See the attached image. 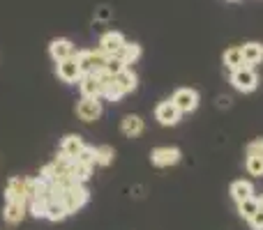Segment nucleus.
<instances>
[{"label": "nucleus", "instance_id": "nucleus-24", "mask_svg": "<svg viewBox=\"0 0 263 230\" xmlns=\"http://www.w3.org/2000/svg\"><path fill=\"white\" fill-rule=\"evenodd\" d=\"M259 212V198H247V200H242V203H238V214H240L245 221H250L254 214Z\"/></svg>", "mask_w": 263, "mask_h": 230}, {"label": "nucleus", "instance_id": "nucleus-5", "mask_svg": "<svg viewBox=\"0 0 263 230\" xmlns=\"http://www.w3.org/2000/svg\"><path fill=\"white\" fill-rule=\"evenodd\" d=\"M171 101L178 106L180 113H192V111H196V106H199V92L192 90V88H178V90L173 92Z\"/></svg>", "mask_w": 263, "mask_h": 230}, {"label": "nucleus", "instance_id": "nucleus-25", "mask_svg": "<svg viewBox=\"0 0 263 230\" xmlns=\"http://www.w3.org/2000/svg\"><path fill=\"white\" fill-rule=\"evenodd\" d=\"M245 168L252 177H263V154H247Z\"/></svg>", "mask_w": 263, "mask_h": 230}, {"label": "nucleus", "instance_id": "nucleus-35", "mask_svg": "<svg viewBox=\"0 0 263 230\" xmlns=\"http://www.w3.org/2000/svg\"><path fill=\"white\" fill-rule=\"evenodd\" d=\"M231 3H233V0H231Z\"/></svg>", "mask_w": 263, "mask_h": 230}, {"label": "nucleus", "instance_id": "nucleus-33", "mask_svg": "<svg viewBox=\"0 0 263 230\" xmlns=\"http://www.w3.org/2000/svg\"><path fill=\"white\" fill-rule=\"evenodd\" d=\"M219 106H229V104H231V99H229V97H219Z\"/></svg>", "mask_w": 263, "mask_h": 230}, {"label": "nucleus", "instance_id": "nucleus-18", "mask_svg": "<svg viewBox=\"0 0 263 230\" xmlns=\"http://www.w3.org/2000/svg\"><path fill=\"white\" fill-rule=\"evenodd\" d=\"M231 198L236 200V203H242V200H247V198H254V186H252V182L236 180L231 184Z\"/></svg>", "mask_w": 263, "mask_h": 230}, {"label": "nucleus", "instance_id": "nucleus-20", "mask_svg": "<svg viewBox=\"0 0 263 230\" xmlns=\"http://www.w3.org/2000/svg\"><path fill=\"white\" fill-rule=\"evenodd\" d=\"M224 65H227L229 69H240V67H247L245 65V60H242V49L240 46H231V49H227L224 51Z\"/></svg>", "mask_w": 263, "mask_h": 230}, {"label": "nucleus", "instance_id": "nucleus-19", "mask_svg": "<svg viewBox=\"0 0 263 230\" xmlns=\"http://www.w3.org/2000/svg\"><path fill=\"white\" fill-rule=\"evenodd\" d=\"M116 78V83L120 86V90L127 95V92H134L136 88H139V76H136L134 72L127 67V69H123V72L118 74V76H114Z\"/></svg>", "mask_w": 263, "mask_h": 230}, {"label": "nucleus", "instance_id": "nucleus-9", "mask_svg": "<svg viewBox=\"0 0 263 230\" xmlns=\"http://www.w3.org/2000/svg\"><path fill=\"white\" fill-rule=\"evenodd\" d=\"M81 97L86 99H100L102 97V74H83L79 81Z\"/></svg>", "mask_w": 263, "mask_h": 230}, {"label": "nucleus", "instance_id": "nucleus-4", "mask_svg": "<svg viewBox=\"0 0 263 230\" xmlns=\"http://www.w3.org/2000/svg\"><path fill=\"white\" fill-rule=\"evenodd\" d=\"M55 74H58L60 81L69 83V86L81 81L83 72H81V67H79L77 55H74V58H67V60H60V62H55Z\"/></svg>", "mask_w": 263, "mask_h": 230}, {"label": "nucleus", "instance_id": "nucleus-16", "mask_svg": "<svg viewBox=\"0 0 263 230\" xmlns=\"http://www.w3.org/2000/svg\"><path fill=\"white\" fill-rule=\"evenodd\" d=\"M242 49V60H245L247 67H254V65L263 62V44L261 41H247L240 46Z\"/></svg>", "mask_w": 263, "mask_h": 230}, {"label": "nucleus", "instance_id": "nucleus-23", "mask_svg": "<svg viewBox=\"0 0 263 230\" xmlns=\"http://www.w3.org/2000/svg\"><path fill=\"white\" fill-rule=\"evenodd\" d=\"M116 159V150L111 145H97L95 148V161L97 166H111Z\"/></svg>", "mask_w": 263, "mask_h": 230}, {"label": "nucleus", "instance_id": "nucleus-11", "mask_svg": "<svg viewBox=\"0 0 263 230\" xmlns=\"http://www.w3.org/2000/svg\"><path fill=\"white\" fill-rule=\"evenodd\" d=\"M28 214V203L26 200H5V210H3V217L7 223L16 226V223L23 221V217Z\"/></svg>", "mask_w": 263, "mask_h": 230}, {"label": "nucleus", "instance_id": "nucleus-30", "mask_svg": "<svg viewBox=\"0 0 263 230\" xmlns=\"http://www.w3.org/2000/svg\"><path fill=\"white\" fill-rule=\"evenodd\" d=\"M111 18H114V9H111V7L102 5V7H97V9H95V21L106 23V21H111Z\"/></svg>", "mask_w": 263, "mask_h": 230}, {"label": "nucleus", "instance_id": "nucleus-29", "mask_svg": "<svg viewBox=\"0 0 263 230\" xmlns=\"http://www.w3.org/2000/svg\"><path fill=\"white\" fill-rule=\"evenodd\" d=\"M123 69H127V65H125L120 58H116V55H114V58L106 60V69H104V72L109 74V76H118Z\"/></svg>", "mask_w": 263, "mask_h": 230}, {"label": "nucleus", "instance_id": "nucleus-31", "mask_svg": "<svg viewBox=\"0 0 263 230\" xmlns=\"http://www.w3.org/2000/svg\"><path fill=\"white\" fill-rule=\"evenodd\" d=\"M247 154H263V138H254L250 145L245 148Z\"/></svg>", "mask_w": 263, "mask_h": 230}, {"label": "nucleus", "instance_id": "nucleus-3", "mask_svg": "<svg viewBox=\"0 0 263 230\" xmlns=\"http://www.w3.org/2000/svg\"><path fill=\"white\" fill-rule=\"evenodd\" d=\"M231 86L238 92H254L259 86V76H256L254 67H240L231 72Z\"/></svg>", "mask_w": 263, "mask_h": 230}, {"label": "nucleus", "instance_id": "nucleus-27", "mask_svg": "<svg viewBox=\"0 0 263 230\" xmlns=\"http://www.w3.org/2000/svg\"><path fill=\"white\" fill-rule=\"evenodd\" d=\"M28 212H30L35 219H46V200L44 198L28 200Z\"/></svg>", "mask_w": 263, "mask_h": 230}, {"label": "nucleus", "instance_id": "nucleus-8", "mask_svg": "<svg viewBox=\"0 0 263 230\" xmlns=\"http://www.w3.org/2000/svg\"><path fill=\"white\" fill-rule=\"evenodd\" d=\"M182 152L178 148H155L150 152V161L155 163L157 168H168V166H176L180 161Z\"/></svg>", "mask_w": 263, "mask_h": 230}, {"label": "nucleus", "instance_id": "nucleus-7", "mask_svg": "<svg viewBox=\"0 0 263 230\" xmlns=\"http://www.w3.org/2000/svg\"><path fill=\"white\" fill-rule=\"evenodd\" d=\"M180 117H182V113L178 111V106L173 104L171 99L157 104V109H155V120L162 127H176L178 122H180Z\"/></svg>", "mask_w": 263, "mask_h": 230}, {"label": "nucleus", "instance_id": "nucleus-6", "mask_svg": "<svg viewBox=\"0 0 263 230\" xmlns=\"http://www.w3.org/2000/svg\"><path fill=\"white\" fill-rule=\"evenodd\" d=\"M125 41L127 39L123 37V32L109 30V32H104V35L100 37V46H97V49H100L106 58H114V55H118V51L125 46Z\"/></svg>", "mask_w": 263, "mask_h": 230}, {"label": "nucleus", "instance_id": "nucleus-21", "mask_svg": "<svg viewBox=\"0 0 263 230\" xmlns=\"http://www.w3.org/2000/svg\"><path fill=\"white\" fill-rule=\"evenodd\" d=\"M65 217H69V214H67V210H65L63 200H46V219H49V221L58 223V221H63Z\"/></svg>", "mask_w": 263, "mask_h": 230}, {"label": "nucleus", "instance_id": "nucleus-10", "mask_svg": "<svg viewBox=\"0 0 263 230\" xmlns=\"http://www.w3.org/2000/svg\"><path fill=\"white\" fill-rule=\"evenodd\" d=\"M49 55L55 60V62H60V60L74 58V55H77V46H74L69 39H65V37H58V39H53L49 44Z\"/></svg>", "mask_w": 263, "mask_h": 230}, {"label": "nucleus", "instance_id": "nucleus-1", "mask_svg": "<svg viewBox=\"0 0 263 230\" xmlns=\"http://www.w3.org/2000/svg\"><path fill=\"white\" fill-rule=\"evenodd\" d=\"M88 200H90V191L86 189V184H74L69 189H63V205L67 214H77L81 207H86Z\"/></svg>", "mask_w": 263, "mask_h": 230}, {"label": "nucleus", "instance_id": "nucleus-14", "mask_svg": "<svg viewBox=\"0 0 263 230\" xmlns=\"http://www.w3.org/2000/svg\"><path fill=\"white\" fill-rule=\"evenodd\" d=\"M145 129V122L141 115H125L123 122H120V131H123V136H127V138H136V136H141Z\"/></svg>", "mask_w": 263, "mask_h": 230}, {"label": "nucleus", "instance_id": "nucleus-26", "mask_svg": "<svg viewBox=\"0 0 263 230\" xmlns=\"http://www.w3.org/2000/svg\"><path fill=\"white\" fill-rule=\"evenodd\" d=\"M90 175H92V166H86V163H77V161H74L72 177L79 182V184H86V182L90 180Z\"/></svg>", "mask_w": 263, "mask_h": 230}, {"label": "nucleus", "instance_id": "nucleus-28", "mask_svg": "<svg viewBox=\"0 0 263 230\" xmlns=\"http://www.w3.org/2000/svg\"><path fill=\"white\" fill-rule=\"evenodd\" d=\"M77 163H86V166H92L95 168L97 166V161H95V148H90V145H86V148L79 152V157L74 159Z\"/></svg>", "mask_w": 263, "mask_h": 230}, {"label": "nucleus", "instance_id": "nucleus-32", "mask_svg": "<svg viewBox=\"0 0 263 230\" xmlns=\"http://www.w3.org/2000/svg\"><path fill=\"white\" fill-rule=\"evenodd\" d=\"M247 223H250V228H252V230H263V210L259 207V212H256Z\"/></svg>", "mask_w": 263, "mask_h": 230}, {"label": "nucleus", "instance_id": "nucleus-12", "mask_svg": "<svg viewBox=\"0 0 263 230\" xmlns=\"http://www.w3.org/2000/svg\"><path fill=\"white\" fill-rule=\"evenodd\" d=\"M77 115L81 117L83 122L100 120V115H102V101L100 99H86V97H81V101L77 104Z\"/></svg>", "mask_w": 263, "mask_h": 230}, {"label": "nucleus", "instance_id": "nucleus-17", "mask_svg": "<svg viewBox=\"0 0 263 230\" xmlns=\"http://www.w3.org/2000/svg\"><path fill=\"white\" fill-rule=\"evenodd\" d=\"M5 200H26L28 203L26 180H21V177H12V180L7 182V189H5Z\"/></svg>", "mask_w": 263, "mask_h": 230}, {"label": "nucleus", "instance_id": "nucleus-2", "mask_svg": "<svg viewBox=\"0 0 263 230\" xmlns=\"http://www.w3.org/2000/svg\"><path fill=\"white\" fill-rule=\"evenodd\" d=\"M77 60L83 74H102L106 69V60L109 58L97 49V51H77Z\"/></svg>", "mask_w": 263, "mask_h": 230}, {"label": "nucleus", "instance_id": "nucleus-13", "mask_svg": "<svg viewBox=\"0 0 263 230\" xmlns=\"http://www.w3.org/2000/svg\"><path fill=\"white\" fill-rule=\"evenodd\" d=\"M86 148V143H83V138L79 134H67L63 138V143H60V154L63 157H67V159H77L79 157V152Z\"/></svg>", "mask_w": 263, "mask_h": 230}, {"label": "nucleus", "instance_id": "nucleus-15", "mask_svg": "<svg viewBox=\"0 0 263 230\" xmlns=\"http://www.w3.org/2000/svg\"><path fill=\"white\" fill-rule=\"evenodd\" d=\"M102 97L106 101H120L125 97V92L120 90V86L116 83L114 76H109L106 72H102Z\"/></svg>", "mask_w": 263, "mask_h": 230}, {"label": "nucleus", "instance_id": "nucleus-22", "mask_svg": "<svg viewBox=\"0 0 263 230\" xmlns=\"http://www.w3.org/2000/svg\"><path fill=\"white\" fill-rule=\"evenodd\" d=\"M116 58H120L125 65L136 62V60L141 58V46L134 44V41H125V46L118 51V55H116Z\"/></svg>", "mask_w": 263, "mask_h": 230}, {"label": "nucleus", "instance_id": "nucleus-34", "mask_svg": "<svg viewBox=\"0 0 263 230\" xmlns=\"http://www.w3.org/2000/svg\"><path fill=\"white\" fill-rule=\"evenodd\" d=\"M259 207L263 210V196H261V198H259Z\"/></svg>", "mask_w": 263, "mask_h": 230}]
</instances>
